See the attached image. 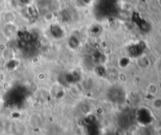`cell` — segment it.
Instances as JSON below:
<instances>
[]
</instances>
